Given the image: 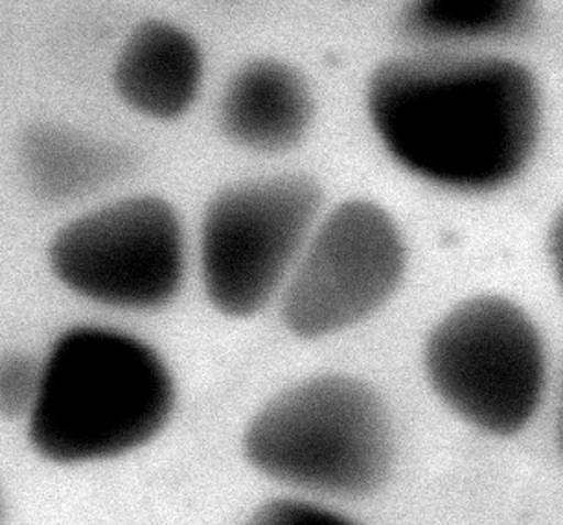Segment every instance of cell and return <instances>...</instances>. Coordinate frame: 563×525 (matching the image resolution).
I'll use <instances>...</instances> for the list:
<instances>
[{
    "label": "cell",
    "instance_id": "cell-1",
    "mask_svg": "<svg viewBox=\"0 0 563 525\" xmlns=\"http://www.w3.org/2000/svg\"><path fill=\"white\" fill-rule=\"evenodd\" d=\"M366 109L390 157L459 193H490L523 174L543 111L527 65L485 54L389 57L368 76Z\"/></svg>",
    "mask_w": 563,
    "mask_h": 525
},
{
    "label": "cell",
    "instance_id": "cell-2",
    "mask_svg": "<svg viewBox=\"0 0 563 525\" xmlns=\"http://www.w3.org/2000/svg\"><path fill=\"white\" fill-rule=\"evenodd\" d=\"M174 407V376L152 344L81 325L63 332L41 365L30 442L52 463L119 458L155 439Z\"/></svg>",
    "mask_w": 563,
    "mask_h": 525
},
{
    "label": "cell",
    "instance_id": "cell-3",
    "mask_svg": "<svg viewBox=\"0 0 563 525\" xmlns=\"http://www.w3.org/2000/svg\"><path fill=\"white\" fill-rule=\"evenodd\" d=\"M245 456L271 480L305 491L365 497L393 467V424L363 380L328 373L273 396L249 423Z\"/></svg>",
    "mask_w": 563,
    "mask_h": 525
},
{
    "label": "cell",
    "instance_id": "cell-4",
    "mask_svg": "<svg viewBox=\"0 0 563 525\" xmlns=\"http://www.w3.org/2000/svg\"><path fill=\"white\" fill-rule=\"evenodd\" d=\"M423 365L451 412L497 437L527 428L545 395L543 338L529 314L503 295L453 306L429 332Z\"/></svg>",
    "mask_w": 563,
    "mask_h": 525
},
{
    "label": "cell",
    "instance_id": "cell-5",
    "mask_svg": "<svg viewBox=\"0 0 563 525\" xmlns=\"http://www.w3.org/2000/svg\"><path fill=\"white\" fill-rule=\"evenodd\" d=\"M308 175L232 183L210 199L201 223V277L216 310L249 317L286 286L321 210Z\"/></svg>",
    "mask_w": 563,
    "mask_h": 525
},
{
    "label": "cell",
    "instance_id": "cell-6",
    "mask_svg": "<svg viewBox=\"0 0 563 525\" xmlns=\"http://www.w3.org/2000/svg\"><path fill=\"white\" fill-rule=\"evenodd\" d=\"M48 262L70 292L122 310H155L179 294L186 238L177 210L158 196H130L68 221Z\"/></svg>",
    "mask_w": 563,
    "mask_h": 525
},
{
    "label": "cell",
    "instance_id": "cell-7",
    "mask_svg": "<svg viewBox=\"0 0 563 525\" xmlns=\"http://www.w3.org/2000/svg\"><path fill=\"white\" fill-rule=\"evenodd\" d=\"M406 266L395 218L371 199L343 201L317 223L284 286V325L305 339L343 332L387 305Z\"/></svg>",
    "mask_w": 563,
    "mask_h": 525
},
{
    "label": "cell",
    "instance_id": "cell-8",
    "mask_svg": "<svg viewBox=\"0 0 563 525\" xmlns=\"http://www.w3.org/2000/svg\"><path fill=\"white\" fill-rule=\"evenodd\" d=\"M316 119V97L299 68L278 57H254L221 92L218 120L227 139L253 152L297 146Z\"/></svg>",
    "mask_w": 563,
    "mask_h": 525
},
{
    "label": "cell",
    "instance_id": "cell-9",
    "mask_svg": "<svg viewBox=\"0 0 563 525\" xmlns=\"http://www.w3.org/2000/svg\"><path fill=\"white\" fill-rule=\"evenodd\" d=\"M203 52L188 30L168 19H144L122 41L113 63V84L136 113L179 119L198 100Z\"/></svg>",
    "mask_w": 563,
    "mask_h": 525
},
{
    "label": "cell",
    "instance_id": "cell-10",
    "mask_svg": "<svg viewBox=\"0 0 563 525\" xmlns=\"http://www.w3.org/2000/svg\"><path fill=\"white\" fill-rule=\"evenodd\" d=\"M131 153L63 124L37 122L19 142L24 182L46 201H70L97 193L130 169Z\"/></svg>",
    "mask_w": 563,
    "mask_h": 525
},
{
    "label": "cell",
    "instance_id": "cell-11",
    "mask_svg": "<svg viewBox=\"0 0 563 525\" xmlns=\"http://www.w3.org/2000/svg\"><path fill=\"white\" fill-rule=\"evenodd\" d=\"M532 18L527 0H418L401 13V29L422 41L479 40L518 34Z\"/></svg>",
    "mask_w": 563,
    "mask_h": 525
},
{
    "label": "cell",
    "instance_id": "cell-12",
    "mask_svg": "<svg viewBox=\"0 0 563 525\" xmlns=\"http://www.w3.org/2000/svg\"><path fill=\"white\" fill-rule=\"evenodd\" d=\"M41 365L21 352L7 354L0 369V407L7 418L29 417L40 391Z\"/></svg>",
    "mask_w": 563,
    "mask_h": 525
},
{
    "label": "cell",
    "instance_id": "cell-13",
    "mask_svg": "<svg viewBox=\"0 0 563 525\" xmlns=\"http://www.w3.org/2000/svg\"><path fill=\"white\" fill-rule=\"evenodd\" d=\"M254 524L265 525H330L350 524V519L339 511L306 502V500H273L254 513Z\"/></svg>",
    "mask_w": 563,
    "mask_h": 525
}]
</instances>
